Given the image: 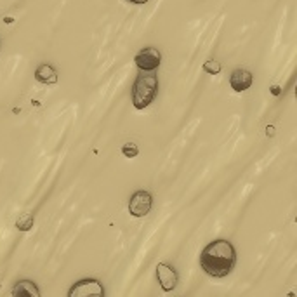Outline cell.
Returning a JSON list of instances; mask_svg holds the SVG:
<instances>
[{"label": "cell", "instance_id": "obj_7", "mask_svg": "<svg viewBox=\"0 0 297 297\" xmlns=\"http://www.w3.org/2000/svg\"><path fill=\"white\" fill-rule=\"evenodd\" d=\"M252 82H254L252 73L249 70H245V68H236V70L231 71V75H230V85L235 92H243V90H247L252 85Z\"/></svg>", "mask_w": 297, "mask_h": 297}, {"label": "cell", "instance_id": "obj_11", "mask_svg": "<svg viewBox=\"0 0 297 297\" xmlns=\"http://www.w3.org/2000/svg\"><path fill=\"white\" fill-rule=\"evenodd\" d=\"M222 70L221 63L219 61H214V59H209V61L204 63V71L209 73V75H219Z\"/></svg>", "mask_w": 297, "mask_h": 297}, {"label": "cell", "instance_id": "obj_3", "mask_svg": "<svg viewBox=\"0 0 297 297\" xmlns=\"http://www.w3.org/2000/svg\"><path fill=\"white\" fill-rule=\"evenodd\" d=\"M152 205H153L152 193L146 191V189H139V191H136L134 195L131 196V200H129V212L134 217H144L150 214Z\"/></svg>", "mask_w": 297, "mask_h": 297}, {"label": "cell", "instance_id": "obj_12", "mask_svg": "<svg viewBox=\"0 0 297 297\" xmlns=\"http://www.w3.org/2000/svg\"><path fill=\"white\" fill-rule=\"evenodd\" d=\"M122 153H123V157H127V158H136L137 155H139V148H137V144L134 143H126L122 146Z\"/></svg>", "mask_w": 297, "mask_h": 297}, {"label": "cell", "instance_id": "obj_14", "mask_svg": "<svg viewBox=\"0 0 297 297\" xmlns=\"http://www.w3.org/2000/svg\"><path fill=\"white\" fill-rule=\"evenodd\" d=\"M280 92H282V90H280V85H273V87H271V94H273V96H278Z\"/></svg>", "mask_w": 297, "mask_h": 297}, {"label": "cell", "instance_id": "obj_9", "mask_svg": "<svg viewBox=\"0 0 297 297\" xmlns=\"http://www.w3.org/2000/svg\"><path fill=\"white\" fill-rule=\"evenodd\" d=\"M12 295L14 297H40V290L37 285L30 280H19L14 287H12Z\"/></svg>", "mask_w": 297, "mask_h": 297}, {"label": "cell", "instance_id": "obj_1", "mask_svg": "<svg viewBox=\"0 0 297 297\" xmlns=\"http://www.w3.org/2000/svg\"><path fill=\"white\" fill-rule=\"evenodd\" d=\"M236 252L231 242L219 238L210 242L200 254V266L209 277L225 278L235 269Z\"/></svg>", "mask_w": 297, "mask_h": 297}, {"label": "cell", "instance_id": "obj_16", "mask_svg": "<svg viewBox=\"0 0 297 297\" xmlns=\"http://www.w3.org/2000/svg\"><path fill=\"white\" fill-rule=\"evenodd\" d=\"M4 21H6V23H12L14 19H12V18H4Z\"/></svg>", "mask_w": 297, "mask_h": 297}, {"label": "cell", "instance_id": "obj_4", "mask_svg": "<svg viewBox=\"0 0 297 297\" xmlns=\"http://www.w3.org/2000/svg\"><path fill=\"white\" fill-rule=\"evenodd\" d=\"M134 63L139 71H155L162 63V54L155 47H144L136 54Z\"/></svg>", "mask_w": 297, "mask_h": 297}, {"label": "cell", "instance_id": "obj_8", "mask_svg": "<svg viewBox=\"0 0 297 297\" xmlns=\"http://www.w3.org/2000/svg\"><path fill=\"white\" fill-rule=\"evenodd\" d=\"M35 80L38 84H44V85H54L58 84V71H56L53 64L42 63L35 70Z\"/></svg>", "mask_w": 297, "mask_h": 297}, {"label": "cell", "instance_id": "obj_10", "mask_svg": "<svg viewBox=\"0 0 297 297\" xmlns=\"http://www.w3.org/2000/svg\"><path fill=\"white\" fill-rule=\"evenodd\" d=\"M33 222H35V216L33 214H21L18 217V221H16V228H18L19 231H30L33 228Z\"/></svg>", "mask_w": 297, "mask_h": 297}, {"label": "cell", "instance_id": "obj_2", "mask_svg": "<svg viewBox=\"0 0 297 297\" xmlns=\"http://www.w3.org/2000/svg\"><path fill=\"white\" fill-rule=\"evenodd\" d=\"M158 94V75L155 71H139L132 85V105L136 110H144Z\"/></svg>", "mask_w": 297, "mask_h": 297}, {"label": "cell", "instance_id": "obj_15", "mask_svg": "<svg viewBox=\"0 0 297 297\" xmlns=\"http://www.w3.org/2000/svg\"><path fill=\"white\" fill-rule=\"evenodd\" d=\"M266 131H268V136H269V134H273L275 129H273V127H268V129H266Z\"/></svg>", "mask_w": 297, "mask_h": 297}, {"label": "cell", "instance_id": "obj_6", "mask_svg": "<svg viewBox=\"0 0 297 297\" xmlns=\"http://www.w3.org/2000/svg\"><path fill=\"white\" fill-rule=\"evenodd\" d=\"M157 280L160 283L163 292H172L176 287H178L179 277L178 271H176L172 266L165 264V262H158L157 264Z\"/></svg>", "mask_w": 297, "mask_h": 297}, {"label": "cell", "instance_id": "obj_13", "mask_svg": "<svg viewBox=\"0 0 297 297\" xmlns=\"http://www.w3.org/2000/svg\"><path fill=\"white\" fill-rule=\"evenodd\" d=\"M127 2H131V4H136V6H144V4H148L150 0H127Z\"/></svg>", "mask_w": 297, "mask_h": 297}, {"label": "cell", "instance_id": "obj_5", "mask_svg": "<svg viewBox=\"0 0 297 297\" xmlns=\"http://www.w3.org/2000/svg\"><path fill=\"white\" fill-rule=\"evenodd\" d=\"M87 295H105V288L101 282L96 278H85L73 283V287L68 290V297H87Z\"/></svg>", "mask_w": 297, "mask_h": 297}]
</instances>
